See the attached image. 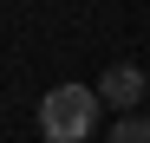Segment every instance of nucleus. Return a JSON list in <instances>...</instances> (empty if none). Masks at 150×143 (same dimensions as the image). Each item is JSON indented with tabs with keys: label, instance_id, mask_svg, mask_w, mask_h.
I'll return each instance as SVG.
<instances>
[{
	"label": "nucleus",
	"instance_id": "1",
	"mask_svg": "<svg viewBox=\"0 0 150 143\" xmlns=\"http://www.w3.org/2000/svg\"><path fill=\"white\" fill-rule=\"evenodd\" d=\"M98 91L91 85H59V91H46L39 98V137L46 143H85L91 124H98Z\"/></svg>",
	"mask_w": 150,
	"mask_h": 143
},
{
	"label": "nucleus",
	"instance_id": "2",
	"mask_svg": "<svg viewBox=\"0 0 150 143\" xmlns=\"http://www.w3.org/2000/svg\"><path fill=\"white\" fill-rule=\"evenodd\" d=\"M98 98L105 104H144V72L137 65H111L105 78H98Z\"/></svg>",
	"mask_w": 150,
	"mask_h": 143
},
{
	"label": "nucleus",
	"instance_id": "3",
	"mask_svg": "<svg viewBox=\"0 0 150 143\" xmlns=\"http://www.w3.org/2000/svg\"><path fill=\"white\" fill-rule=\"evenodd\" d=\"M111 143H150V117H117V130H111Z\"/></svg>",
	"mask_w": 150,
	"mask_h": 143
}]
</instances>
